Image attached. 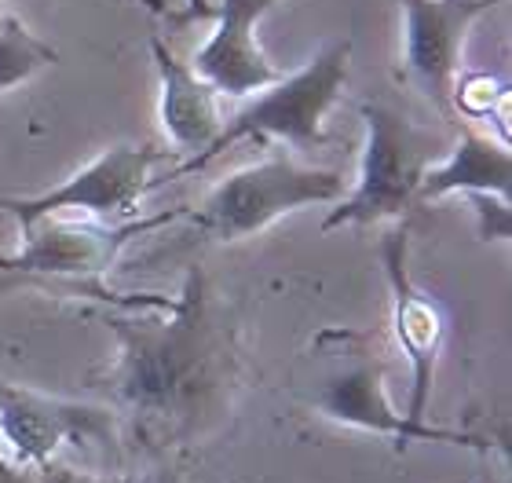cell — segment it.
I'll return each instance as SVG.
<instances>
[{
  "instance_id": "cell-1",
  "label": "cell",
  "mask_w": 512,
  "mask_h": 483,
  "mask_svg": "<svg viewBox=\"0 0 512 483\" xmlns=\"http://www.w3.org/2000/svg\"><path fill=\"white\" fill-rule=\"evenodd\" d=\"M118 341L96 377L107 407L147 447L169 451L216 432L242 385L238 326L213 297L202 268H191L180 297L147 293L139 304L99 312Z\"/></svg>"
},
{
  "instance_id": "cell-14",
  "label": "cell",
  "mask_w": 512,
  "mask_h": 483,
  "mask_svg": "<svg viewBox=\"0 0 512 483\" xmlns=\"http://www.w3.org/2000/svg\"><path fill=\"white\" fill-rule=\"evenodd\" d=\"M450 118L472 121H498V140L509 143V81L483 70H461L450 88Z\"/></svg>"
},
{
  "instance_id": "cell-11",
  "label": "cell",
  "mask_w": 512,
  "mask_h": 483,
  "mask_svg": "<svg viewBox=\"0 0 512 483\" xmlns=\"http://www.w3.org/2000/svg\"><path fill=\"white\" fill-rule=\"evenodd\" d=\"M278 0H220L213 4L216 30L194 52V74H202L216 88V96L246 99L260 88L275 85L282 70L271 66L256 44V22Z\"/></svg>"
},
{
  "instance_id": "cell-3",
  "label": "cell",
  "mask_w": 512,
  "mask_h": 483,
  "mask_svg": "<svg viewBox=\"0 0 512 483\" xmlns=\"http://www.w3.org/2000/svg\"><path fill=\"white\" fill-rule=\"evenodd\" d=\"M348 59H352V37L326 44L308 66L282 74L275 85L260 88V96L253 103H246L235 118L224 121V129L209 151L187 158L165 180H180V176L205 169L216 154H224L227 147H235L242 140H264L267 136V140L293 143L297 151H319L326 143V114L341 103L344 88H348Z\"/></svg>"
},
{
  "instance_id": "cell-16",
  "label": "cell",
  "mask_w": 512,
  "mask_h": 483,
  "mask_svg": "<svg viewBox=\"0 0 512 483\" xmlns=\"http://www.w3.org/2000/svg\"><path fill=\"white\" fill-rule=\"evenodd\" d=\"M472 213H476V235L483 242H509L512 235V209L505 198L494 194H469Z\"/></svg>"
},
{
  "instance_id": "cell-20",
  "label": "cell",
  "mask_w": 512,
  "mask_h": 483,
  "mask_svg": "<svg viewBox=\"0 0 512 483\" xmlns=\"http://www.w3.org/2000/svg\"><path fill=\"white\" fill-rule=\"evenodd\" d=\"M191 15H213V4L209 0H191Z\"/></svg>"
},
{
  "instance_id": "cell-7",
  "label": "cell",
  "mask_w": 512,
  "mask_h": 483,
  "mask_svg": "<svg viewBox=\"0 0 512 483\" xmlns=\"http://www.w3.org/2000/svg\"><path fill=\"white\" fill-rule=\"evenodd\" d=\"M161 158H165V151L150 147V143L147 147L118 143L52 191L33 194V198H0V213L15 216L19 231H30L33 224L59 213H85L92 220L125 224V220H136L143 194L154 191L150 169Z\"/></svg>"
},
{
  "instance_id": "cell-2",
  "label": "cell",
  "mask_w": 512,
  "mask_h": 483,
  "mask_svg": "<svg viewBox=\"0 0 512 483\" xmlns=\"http://www.w3.org/2000/svg\"><path fill=\"white\" fill-rule=\"evenodd\" d=\"M311 366H315V374H311L308 385V407L326 421H333V425L392 436L399 443L432 440L476 447V451L487 447L472 432L443 429V425H428V421H410L392 407L388 388H384L388 363H384V348L377 341V333L330 326L311 344Z\"/></svg>"
},
{
  "instance_id": "cell-19",
  "label": "cell",
  "mask_w": 512,
  "mask_h": 483,
  "mask_svg": "<svg viewBox=\"0 0 512 483\" xmlns=\"http://www.w3.org/2000/svg\"><path fill=\"white\" fill-rule=\"evenodd\" d=\"M139 4L147 11H154V15H169V4H165V0H139Z\"/></svg>"
},
{
  "instance_id": "cell-9",
  "label": "cell",
  "mask_w": 512,
  "mask_h": 483,
  "mask_svg": "<svg viewBox=\"0 0 512 483\" xmlns=\"http://www.w3.org/2000/svg\"><path fill=\"white\" fill-rule=\"evenodd\" d=\"M118 429V414L107 403H77L30 392L0 377V443L11 462L37 469L55 458L63 443H103Z\"/></svg>"
},
{
  "instance_id": "cell-18",
  "label": "cell",
  "mask_w": 512,
  "mask_h": 483,
  "mask_svg": "<svg viewBox=\"0 0 512 483\" xmlns=\"http://www.w3.org/2000/svg\"><path fill=\"white\" fill-rule=\"evenodd\" d=\"M0 483H33V473H26L22 465H15L11 458L0 454Z\"/></svg>"
},
{
  "instance_id": "cell-8",
  "label": "cell",
  "mask_w": 512,
  "mask_h": 483,
  "mask_svg": "<svg viewBox=\"0 0 512 483\" xmlns=\"http://www.w3.org/2000/svg\"><path fill=\"white\" fill-rule=\"evenodd\" d=\"M381 264L384 279H388V297H392L395 344L403 348L406 363H410V407H406V418L425 421L432 381H436V363L443 355V341H447V312L410 275V231H406V224L392 227L381 238Z\"/></svg>"
},
{
  "instance_id": "cell-17",
  "label": "cell",
  "mask_w": 512,
  "mask_h": 483,
  "mask_svg": "<svg viewBox=\"0 0 512 483\" xmlns=\"http://www.w3.org/2000/svg\"><path fill=\"white\" fill-rule=\"evenodd\" d=\"M33 483H132L128 476H103V473H88V469H74L66 462H41L33 469Z\"/></svg>"
},
{
  "instance_id": "cell-5",
  "label": "cell",
  "mask_w": 512,
  "mask_h": 483,
  "mask_svg": "<svg viewBox=\"0 0 512 483\" xmlns=\"http://www.w3.org/2000/svg\"><path fill=\"white\" fill-rule=\"evenodd\" d=\"M337 198H344L337 169H311L286 154H267L216 183L198 205L194 224L216 242H242L304 205H330Z\"/></svg>"
},
{
  "instance_id": "cell-12",
  "label": "cell",
  "mask_w": 512,
  "mask_h": 483,
  "mask_svg": "<svg viewBox=\"0 0 512 483\" xmlns=\"http://www.w3.org/2000/svg\"><path fill=\"white\" fill-rule=\"evenodd\" d=\"M150 52H154V66H158V81H161V96H158L161 129H165V136H169V143L176 151L198 158V154H205L213 147L220 129H224V118H220V107H216L220 96L161 37L150 41Z\"/></svg>"
},
{
  "instance_id": "cell-10",
  "label": "cell",
  "mask_w": 512,
  "mask_h": 483,
  "mask_svg": "<svg viewBox=\"0 0 512 483\" xmlns=\"http://www.w3.org/2000/svg\"><path fill=\"white\" fill-rule=\"evenodd\" d=\"M403 4V77L450 118V88L461 74V52L472 22L505 0H399Z\"/></svg>"
},
{
  "instance_id": "cell-15",
  "label": "cell",
  "mask_w": 512,
  "mask_h": 483,
  "mask_svg": "<svg viewBox=\"0 0 512 483\" xmlns=\"http://www.w3.org/2000/svg\"><path fill=\"white\" fill-rule=\"evenodd\" d=\"M55 63H59V52L52 44L26 30L15 15H0V92L26 85Z\"/></svg>"
},
{
  "instance_id": "cell-13",
  "label": "cell",
  "mask_w": 512,
  "mask_h": 483,
  "mask_svg": "<svg viewBox=\"0 0 512 483\" xmlns=\"http://www.w3.org/2000/svg\"><path fill=\"white\" fill-rule=\"evenodd\" d=\"M450 194H494L512 202V151L505 140H491L461 121L458 143L447 158H436L417 183V202H439Z\"/></svg>"
},
{
  "instance_id": "cell-4",
  "label": "cell",
  "mask_w": 512,
  "mask_h": 483,
  "mask_svg": "<svg viewBox=\"0 0 512 483\" xmlns=\"http://www.w3.org/2000/svg\"><path fill=\"white\" fill-rule=\"evenodd\" d=\"M359 118L366 129L359 180L344 198H337V209L322 220V231L344 224L403 220L406 209L417 202V183L425 169L439 158L436 136L403 118L399 110L384 103H363Z\"/></svg>"
},
{
  "instance_id": "cell-6",
  "label": "cell",
  "mask_w": 512,
  "mask_h": 483,
  "mask_svg": "<svg viewBox=\"0 0 512 483\" xmlns=\"http://www.w3.org/2000/svg\"><path fill=\"white\" fill-rule=\"evenodd\" d=\"M187 216V209H172V213L158 216H139V220H125V224H107V220H70V224H52L41 220L30 231H22V249L19 253H0V275H15V279H41V282H81V290L99 304H139L147 293L139 297H118L99 286V279L107 275L125 246L132 238L158 231V227L172 224Z\"/></svg>"
}]
</instances>
